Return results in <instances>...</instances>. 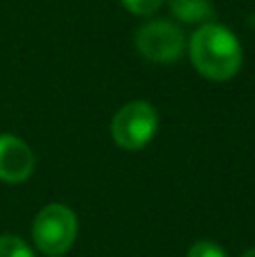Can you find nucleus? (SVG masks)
I'll return each instance as SVG.
<instances>
[{"mask_svg": "<svg viewBox=\"0 0 255 257\" xmlns=\"http://www.w3.org/2000/svg\"><path fill=\"white\" fill-rule=\"evenodd\" d=\"M194 70L208 81H230L242 70L244 52L239 39L219 23H203L188 39Z\"/></svg>", "mask_w": 255, "mask_h": 257, "instance_id": "1", "label": "nucleus"}, {"mask_svg": "<svg viewBox=\"0 0 255 257\" xmlns=\"http://www.w3.org/2000/svg\"><path fill=\"white\" fill-rule=\"evenodd\" d=\"M79 232L75 210L63 203H48L39 210L32 223V239L34 246L45 257H63L72 248Z\"/></svg>", "mask_w": 255, "mask_h": 257, "instance_id": "2", "label": "nucleus"}, {"mask_svg": "<svg viewBox=\"0 0 255 257\" xmlns=\"http://www.w3.org/2000/svg\"><path fill=\"white\" fill-rule=\"evenodd\" d=\"M158 131V111L145 99L126 102L111 120V136L120 149L140 151L154 140Z\"/></svg>", "mask_w": 255, "mask_h": 257, "instance_id": "3", "label": "nucleus"}, {"mask_svg": "<svg viewBox=\"0 0 255 257\" xmlns=\"http://www.w3.org/2000/svg\"><path fill=\"white\" fill-rule=\"evenodd\" d=\"M188 48L183 27L174 21L154 18L138 27L136 50L143 59L152 63H176Z\"/></svg>", "mask_w": 255, "mask_h": 257, "instance_id": "4", "label": "nucleus"}, {"mask_svg": "<svg viewBox=\"0 0 255 257\" xmlns=\"http://www.w3.org/2000/svg\"><path fill=\"white\" fill-rule=\"evenodd\" d=\"M36 158L25 140L12 133H0V181L7 185L25 183L34 174Z\"/></svg>", "mask_w": 255, "mask_h": 257, "instance_id": "5", "label": "nucleus"}, {"mask_svg": "<svg viewBox=\"0 0 255 257\" xmlns=\"http://www.w3.org/2000/svg\"><path fill=\"white\" fill-rule=\"evenodd\" d=\"M167 5L181 25H203L215 18L212 0H167Z\"/></svg>", "mask_w": 255, "mask_h": 257, "instance_id": "6", "label": "nucleus"}, {"mask_svg": "<svg viewBox=\"0 0 255 257\" xmlns=\"http://www.w3.org/2000/svg\"><path fill=\"white\" fill-rule=\"evenodd\" d=\"M0 257H34V250L16 235H0Z\"/></svg>", "mask_w": 255, "mask_h": 257, "instance_id": "7", "label": "nucleus"}, {"mask_svg": "<svg viewBox=\"0 0 255 257\" xmlns=\"http://www.w3.org/2000/svg\"><path fill=\"white\" fill-rule=\"evenodd\" d=\"M188 257H228V253L224 250V246H219L217 241L210 239H199L190 246Z\"/></svg>", "mask_w": 255, "mask_h": 257, "instance_id": "8", "label": "nucleus"}, {"mask_svg": "<svg viewBox=\"0 0 255 257\" xmlns=\"http://www.w3.org/2000/svg\"><path fill=\"white\" fill-rule=\"evenodd\" d=\"M120 3L134 16H152V14H156L163 7L165 0H120Z\"/></svg>", "mask_w": 255, "mask_h": 257, "instance_id": "9", "label": "nucleus"}, {"mask_svg": "<svg viewBox=\"0 0 255 257\" xmlns=\"http://www.w3.org/2000/svg\"><path fill=\"white\" fill-rule=\"evenodd\" d=\"M239 257H255V246H253V248H246Z\"/></svg>", "mask_w": 255, "mask_h": 257, "instance_id": "10", "label": "nucleus"}]
</instances>
